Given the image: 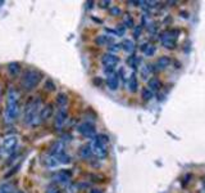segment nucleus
I'll use <instances>...</instances> for the list:
<instances>
[{
	"label": "nucleus",
	"mask_w": 205,
	"mask_h": 193,
	"mask_svg": "<svg viewBox=\"0 0 205 193\" xmlns=\"http://www.w3.org/2000/svg\"><path fill=\"white\" fill-rule=\"evenodd\" d=\"M19 107H21V93L16 88H10L6 95V104L4 111L5 123L12 124L13 121L19 115Z\"/></svg>",
	"instance_id": "f257e3e1"
},
{
	"label": "nucleus",
	"mask_w": 205,
	"mask_h": 193,
	"mask_svg": "<svg viewBox=\"0 0 205 193\" xmlns=\"http://www.w3.org/2000/svg\"><path fill=\"white\" fill-rule=\"evenodd\" d=\"M40 110H41V99L40 98H31L25 106L23 119L27 125L36 126L40 121Z\"/></svg>",
	"instance_id": "f03ea898"
},
{
	"label": "nucleus",
	"mask_w": 205,
	"mask_h": 193,
	"mask_svg": "<svg viewBox=\"0 0 205 193\" xmlns=\"http://www.w3.org/2000/svg\"><path fill=\"white\" fill-rule=\"evenodd\" d=\"M41 78H42V75H41V72H39L37 70L27 68V70L23 71V75H22L21 86L26 91H31L40 84Z\"/></svg>",
	"instance_id": "7ed1b4c3"
},
{
	"label": "nucleus",
	"mask_w": 205,
	"mask_h": 193,
	"mask_svg": "<svg viewBox=\"0 0 205 193\" xmlns=\"http://www.w3.org/2000/svg\"><path fill=\"white\" fill-rule=\"evenodd\" d=\"M109 143V138L105 134H99L95 138H92L90 143V148L92 151V155H95L98 159H105L108 155L106 144Z\"/></svg>",
	"instance_id": "20e7f679"
},
{
	"label": "nucleus",
	"mask_w": 205,
	"mask_h": 193,
	"mask_svg": "<svg viewBox=\"0 0 205 193\" xmlns=\"http://www.w3.org/2000/svg\"><path fill=\"white\" fill-rule=\"evenodd\" d=\"M180 35L178 30H167L160 34V42L167 49H173L177 45V38Z\"/></svg>",
	"instance_id": "39448f33"
},
{
	"label": "nucleus",
	"mask_w": 205,
	"mask_h": 193,
	"mask_svg": "<svg viewBox=\"0 0 205 193\" xmlns=\"http://www.w3.org/2000/svg\"><path fill=\"white\" fill-rule=\"evenodd\" d=\"M77 130L85 138L92 139V138L96 137V129H95V126L91 123H82V124H79L78 127H77Z\"/></svg>",
	"instance_id": "423d86ee"
},
{
	"label": "nucleus",
	"mask_w": 205,
	"mask_h": 193,
	"mask_svg": "<svg viewBox=\"0 0 205 193\" xmlns=\"http://www.w3.org/2000/svg\"><path fill=\"white\" fill-rule=\"evenodd\" d=\"M68 120V110L67 107L64 108H59L55 113V117H54V126L56 130H60V129L64 126L65 121Z\"/></svg>",
	"instance_id": "0eeeda50"
},
{
	"label": "nucleus",
	"mask_w": 205,
	"mask_h": 193,
	"mask_svg": "<svg viewBox=\"0 0 205 193\" xmlns=\"http://www.w3.org/2000/svg\"><path fill=\"white\" fill-rule=\"evenodd\" d=\"M18 146V139L17 137H6L4 140H3V151L5 153H12L14 149L17 148Z\"/></svg>",
	"instance_id": "6e6552de"
},
{
	"label": "nucleus",
	"mask_w": 205,
	"mask_h": 193,
	"mask_svg": "<svg viewBox=\"0 0 205 193\" xmlns=\"http://www.w3.org/2000/svg\"><path fill=\"white\" fill-rule=\"evenodd\" d=\"M71 171L68 170H62V171H58L53 175V182L54 183H58V184H67L69 180H71Z\"/></svg>",
	"instance_id": "1a4fd4ad"
},
{
	"label": "nucleus",
	"mask_w": 205,
	"mask_h": 193,
	"mask_svg": "<svg viewBox=\"0 0 205 193\" xmlns=\"http://www.w3.org/2000/svg\"><path fill=\"white\" fill-rule=\"evenodd\" d=\"M101 63L104 64V67H112V68H114L117 64L119 63V58L115 54L105 53L104 55L101 57Z\"/></svg>",
	"instance_id": "9d476101"
},
{
	"label": "nucleus",
	"mask_w": 205,
	"mask_h": 193,
	"mask_svg": "<svg viewBox=\"0 0 205 193\" xmlns=\"http://www.w3.org/2000/svg\"><path fill=\"white\" fill-rule=\"evenodd\" d=\"M54 113V104L53 103H48L44 107H41L40 110V121H48L49 119H51Z\"/></svg>",
	"instance_id": "9b49d317"
},
{
	"label": "nucleus",
	"mask_w": 205,
	"mask_h": 193,
	"mask_svg": "<svg viewBox=\"0 0 205 193\" xmlns=\"http://www.w3.org/2000/svg\"><path fill=\"white\" fill-rule=\"evenodd\" d=\"M42 163H44V165H45V167H48V169H56L58 166L60 165L59 160H58V157H56V156H53V155L46 156L45 159H44Z\"/></svg>",
	"instance_id": "f8f14e48"
},
{
	"label": "nucleus",
	"mask_w": 205,
	"mask_h": 193,
	"mask_svg": "<svg viewBox=\"0 0 205 193\" xmlns=\"http://www.w3.org/2000/svg\"><path fill=\"white\" fill-rule=\"evenodd\" d=\"M64 149H65V144L62 142V140H58L55 142L53 146L50 148V155L53 156H59L62 153H64Z\"/></svg>",
	"instance_id": "ddd939ff"
},
{
	"label": "nucleus",
	"mask_w": 205,
	"mask_h": 193,
	"mask_svg": "<svg viewBox=\"0 0 205 193\" xmlns=\"http://www.w3.org/2000/svg\"><path fill=\"white\" fill-rule=\"evenodd\" d=\"M6 70H8L9 75L13 76V77L18 76V75L22 72L21 63H18V62H10V63H8V66H6Z\"/></svg>",
	"instance_id": "4468645a"
},
{
	"label": "nucleus",
	"mask_w": 205,
	"mask_h": 193,
	"mask_svg": "<svg viewBox=\"0 0 205 193\" xmlns=\"http://www.w3.org/2000/svg\"><path fill=\"white\" fill-rule=\"evenodd\" d=\"M106 85H108V88L110 89V90H117L119 86V78H118V75L117 74H113L110 76H108L106 78Z\"/></svg>",
	"instance_id": "2eb2a0df"
},
{
	"label": "nucleus",
	"mask_w": 205,
	"mask_h": 193,
	"mask_svg": "<svg viewBox=\"0 0 205 193\" xmlns=\"http://www.w3.org/2000/svg\"><path fill=\"white\" fill-rule=\"evenodd\" d=\"M68 102H69L68 95L64 94V93H59V94L56 95V98H55V104L59 107V108H64V107H67Z\"/></svg>",
	"instance_id": "dca6fc26"
},
{
	"label": "nucleus",
	"mask_w": 205,
	"mask_h": 193,
	"mask_svg": "<svg viewBox=\"0 0 205 193\" xmlns=\"http://www.w3.org/2000/svg\"><path fill=\"white\" fill-rule=\"evenodd\" d=\"M78 153H79V157L83 159V160H89V159H91V156H92V151H91V148H90L89 144L82 146L81 148H79Z\"/></svg>",
	"instance_id": "f3484780"
},
{
	"label": "nucleus",
	"mask_w": 205,
	"mask_h": 193,
	"mask_svg": "<svg viewBox=\"0 0 205 193\" xmlns=\"http://www.w3.org/2000/svg\"><path fill=\"white\" fill-rule=\"evenodd\" d=\"M169 64H171V58L167 57V55L160 57V58H158V61H157L158 70H164V68H167L168 66H169Z\"/></svg>",
	"instance_id": "a211bd4d"
},
{
	"label": "nucleus",
	"mask_w": 205,
	"mask_h": 193,
	"mask_svg": "<svg viewBox=\"0 0 205 193\" xmlns=\"http://www.w3.org/2000/svg\"><path fill=\"white\" fill-rule=\"evenodd\" d=\"M137 88H138V82H137L136 74H132L130 76V78H128V90L131 93H136Z\"/></svg>",
	"instance_id": "6ab92c4d"
},
{
	"label": "nucleus",
	"mask_w": 205,
	"mask_h": 193,
	"mask_svg": "<svg viewBox=\"0 0 205 193\" xmlns=\"http://www.w3.org/2000/svg\"><path fill=\"white\" fill-rule=\"evenodd\" d=\"M95 42H96L98 45H112L113 44V39L106 36V35H100L95 39Z\"/></svg>",
	"instance_id": "aec40b11"
},
{
	"label": "nucleus",
	"mask_w": 205,
	"mask_h": 193,
	"mask_svg": "<svg viewBox=\"0 0 205 193\" xmlns=\"http://www.w3.org/2000/svg\"><path fill=\"white\" fill-rule=\"evenodd\" d=\"M122 49L126 53H132L135 50V42L132 40H130V39H126V40H123L122 42Z\"/></svg>",
	"instance_id": "412c9836"
},
{
	"label": "nucleus",
	"mask_w": 205,
	"mask_h": 193,
	"mask_svg": "<svg viewBox=\"0 0 205 193\" xmlns=\"http://www.w3.org/2000/svg\"><path fill=\"white\" fill-rule=\"evenodd\" d=\"M148 85H149V89L151 91L153 90H159L160 88H162V82H160V80L157 77H151L149 80V82H148Z\"/></svg>",
	"instance_id": "4be33fe9"
},
{
	"label": "nucleus",
	"mask_w": 205,
	"mask_h": 193,
	"mask_svg": "<svg viewBox=\"0 0 205 193\" xmlns=\"http://www.w3.org/2000/svg\"><path fill=\"white\" fill-rule=\"evenodd\" d=\"M141 49H142V52L145 53V55H146V57H151V55L155 54V52H157L155 46L151 45V44H144Z\"/></svg>",
	"instance_id": "5701e85b"
},
{
	"label": "nucleus",
	"mask_w": 205,
	"mask_h": 193,
	"mask_svg": "<svg viewBox=\"0 0 205 193\" xmlns=\"http://www.w3.org/2000/svg\"><path fill=\"white\" fill-rule=\"evenodd\" d=\"M153 71H154V68H153V66H150V64H146V66L141 67V76H142L144 80H148Z\"/></svg>",
	"instance_id": "b1692460"
},
{
	"label": "nucleus",
	"mask_w": 205,
	"mask_h": 193,
	"mask_svg": "<svg viewBox=\"0 0 205 193\" xmlns=\"http://www.w3.org/2000/svg\"><path fill=\"white\" fill-rule=\"evenodd\" d=\"M13 183H3L0 184V193H14Z\"/></svg>",
	"instance_id": "393cba45"
},
{
	"label": "nucleus",
	"mask_w": 205,
	"mask_h": 193,
	"mask_svg": "<svg viewBox=\"0 0 205 193\" xmlns=\"http://www.w3.org/2000/svg\"><path fill=\"white\" fill-rule=\"evenodd\" d=\"M123 26L124 27H135V22H133V18L131 14H124L123 16Z\"/></svg>",
	"instance_id": "a878e982"
},
{
	"label": "nucleus",
	"mask_w": 205,
	"mask_h": 193,
	"mask_svg": "<svg viewBox=\"0 0 205 193\" xmlns=\"http://www.w3.org/2000/svg\"><path fill=\"white\" fill-rule=\"evenodd\" d=\"M127 63L130 64V67H132V68H137L138 63H141V59L138 58V57H136V55H131L130 58L127 59Z\"/></svg>",
	"instance_id": "bb28decb"
},
{
	"label": "nucleus",
	"mask_w": 205,
	"mask_h": 193,
	"mask_svg": "<svg viewBox=\"0 0 205 193\" xmlns=\"http://www.w3.org/2000/svg\"><path fill=\"white\" fill-rule=\"evenodd\" d=\"M141 97H142L144 101H150V99L153 98V91L149 88H144L141 90Z\"/></svg>",
	"instance_id": "cd10ccee"
},
{
	"label": "nucleus",
	"mask_w": 205,
	"mask_h": 193,
	"mask_svg": "<svg viewBox=\"0 0 205 193\" xmlns=\"http://www.w3.org/2000/svg\"><path fill=\"white\" fill-rule=\"evenodd\" d=\"M58 157V160H59V163L62 165V163H64V165H67V163H69L71 162V156L69 155H67V153H62V155H59V156H56Z\"/></svg>",
	"instance_id": "c85d7f7f"
},
{
	"label": "nucleus",
	"mask_w": 205,
	"mask_h": 193,
	"mask_svg": "<svg viewBox=\"0 0 205 193\" xmlns=\"http://www.w3.org/2000/svg\"><path fill=\"white\" fill-rule=\"evenodd\" d=\"M109 49V53H112V54H115V53H118L119 50H122V44H113L112 45H109L108 46Z\"/></svg>",
	"instance_id": "c756f323"
},
{
	"label": "nucleus",
	"mask_w": 205,
	"mask_h": 193,
	"mask_svg": "<svg viewBox=\"0 0 205 193\" xmlns=\"http://www.w3.org/2000/svg\"><path fill=\"white\" fill-rule=\"evenodd\" d=\"M45 89L48 91H54L56 88H55V84L53 80H50V78H48V80L45 81Z\"/></svg>",
	"instance_id": "7c9ffc66"
},
{
	"label": "nucleus",
	"mask_w": 205,
	"mask_h": 193,
	"mask_svg": "<svg viewBox=\"0 0 205 193\" xmlns=\"http://www.w3.org/2000/svg\"><path fill=\"white\" fill-rule=\"evenodd\" d=\"M109 13H110L112 16H114V17H118V16L122 14V10H121L119 6H112V8L109 9Z\"/></svg>",
	"instance_id": "2f4dec72"
},
{
	"label": "nucleus",
	"mask_w": 205,
	"mask_h": 193,
	"mask_svg": "<svg viewBox=\"0 0 205 193\" xmlns=\"http://www.w3.org/2000/svg\"><path fill=\"white\" fill-rule=\"evenodd\" d=\"M45 193H62V192H60V189H59V188L56 187V185L51 184V185H49V187L46 188Z\"/></svg>",
	"instance_id": "473e14b6"
},
{
	"label": "nucleus",
	"mask_w": 205,
	"mask_h": 193,
	"mask_svg": "<svg viewBox=\"0 0 205 193\" xmlns=\"http://www.w3.org/2000/svg\"><path fill=\"white\" fill-rule=\"evenodd\" d=\"M141 32H142V25L136 26L135 30H133V36H135L136 39H138V38H140V35H141Z\"/></svg>",
	"instance_id": "72a5a7b5"
},
{
	"label": "nucleus",
	"mask_w": 205,
	"mask_h": 193,
	"mask_svg": "<svg viewBox=\"0 0 205 193\" xmlns=\"http://www.w3.org/2000/svg\"><path fill=\"white\" fill-rule=\"evenodd\" d=\"M124 32H126V27H124V26H118V27H117V30H115V34L117 35H118V36H123V35H124Z\"/></svg>",
	"instance_id": "f704fd0d"
},
{
	"label": "nucleus",
	"mask_w": 205,
	"mask_h": 193,
	"mask_svg": "<svg viewBox=\"0 0 205 193\" xmlns=\"http://www.w3.org/2000/svg\"><path fill=\"white\" fill-rule=\"evenodd\" d=\"M148 30L149 31H151V32H155V30H157V26H155V23H150L149 22V26H148Z\"/></svg>",
	"instance_id": "c9c22d12"
},
{
	"label": "nucleus",
	"mask_w": 205,
	"mask_h": 193,
	"mask_svg": "<svg viewBox=\"0 0 205 193\" xmlns=\"http://www.w3.org/2000/svg\"><path fill=\"white\" fill-rule=\"evenodd\" d=\"M110 5V0H105V2H100V6L101 8H106V6Z\"/></svg>",
	"instance_id": "e433bc0d"
},
{
	"label": "nucleus",
	"mask_w": 205,
	"mask_h": 193,
	"mask_svg": "<svg viewBox=\"0 0 205 193\" xmlns=\"http://www.w3.org/2000/svg\"><path fill=\"white\" fill-rule=\"evenodd\" d=\"M92 4H94V2H87V3H86L87 9H91V8H92Z\"/></svg>",
	"instance_id": "4c0bfd02"
},
{
	"label": "nucleus",
	"mask_w": 205,
	"mask_h": 193,
	"mask_svg": "<svg viewBox=\"0 0 205 193\" xmlns=\"http://www.w3.org/2000/svg\"><path fill=\"white\" fill-rule=\"evenodd\" d=\"M90 193H102V192H101V191H99V189H92Z\"/></svg>",
	"instance_id": "58836bf2"
},
{
	"label": "nucleus",
	"mask_w": 205,
	"mask_h": 193,
	"mask_svg": "<svg viewBox=\"0 0 205 193\" xmlns=\"http://www.w3.org/2000/svg\"><path fill=\"white\" fill-rule=\"evenodd\" d=\"M14 193H25V192H22V191H17V192H14Z\"/></svg>",
	"instance_id": "ea45409f"
},
{
	"label": "nucleus",
	"mask_w": 205,
	"mask_h": 193,
	"mask_svg": "<svg viewBox=\"0 0 205 193\" xmlns=\"http://www.w3.org/2000/svg\"><path fill=\"white\" fill-rule=\"evenodd\" d=\"M0 5H3V2H0Z\"/></svg>",
	"instance_id": "a19ab883"
},
{
	"label": "nucleus",
	"mask_w": 205,
	"mask_h": 193,
	"mask_svg": "<svg viewBox=\"0 0 205 193\" xmlns=\"http://www.w3.org/2000/svg\"><path fill=\"white\" fill-rule=\"evenodd\" d=\"M0 156H2V151H0Z\"/></svg>",
	"instance_id": "79ce46f5"
}]
</instances>
